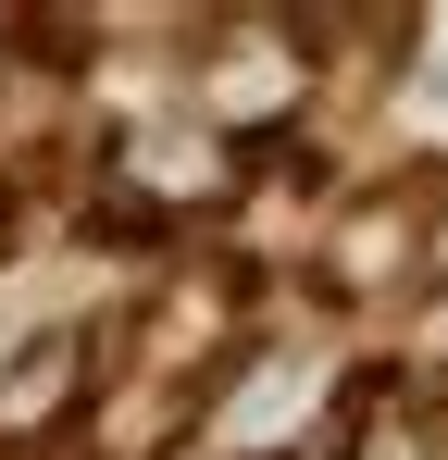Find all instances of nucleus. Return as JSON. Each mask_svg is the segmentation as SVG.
<instances>
[{"label":"nucleus","instance_id":"f257e3e1","mask_svg":"<svg viewBox=\"0 0 448 460\" xmlns=\"http://www.w3.org/2000/svg\"><path fill=\"white\" fill-rule=\"evenodd\" d=\"M311 25H274V13H224L212 38L187 50V87H175V112L187 125H212L224 150H274L299 112H311Z\"/></svg>","mask_w":448,"mask_h":460},{"label":"nucleus","instance_id":"f03ea898","mask_svg":"<svg viewBox=\"0 0 448 460\" xmlns=\"http://www.w3.org/2000/svg\"><path fill=\"white\" fill-rule=\"evenodd\" d=\"M424 287V199L411 187H336L311 236V299L324 311H399Z\"/></svg>","mask_w":448,"mask_h":460},{"label":"nucleus","instance_id":"7ed1b4c3","mask_svg":"<svg viewBox=\"0 0 448 460\" xmlns=\"http://www.w3.org/2000/svg\"><path fill=\"white\" fill-rule=\"evenodd\" d=\"M87 398H100V336H87V323H38V336L0 361V460L63 448L75 423H87Z\"/></svg>","mask_w":448,"mask_h":460},{"label":"nucleus","instance_id":"20e7f679","mask_svg":"<svg viewBox=\"0 0 448 460\" xmlns=\"http://www.w3.org/2000/svg\"><path fill=\"white\" fill-rule=\"evenodd\" d=\"M424 287H436V299H448V187H436V199H424Z\"/></svg>","mask_w":448,"mask_h":460},{"label":"nucleus","instance_id":"39448f33","mask_svg":"<svg viewBox=\"0 0 448 460\" xmlns=\"http://www.w3.org/2000/svg\"><path fill=\"white\" fill-rule=\"evenodd\" d=\"M13 287H25V274H0V361L25 349V323H13Z\"/></svg>","mask_w":448,"mask_h":460}]
</instances>
